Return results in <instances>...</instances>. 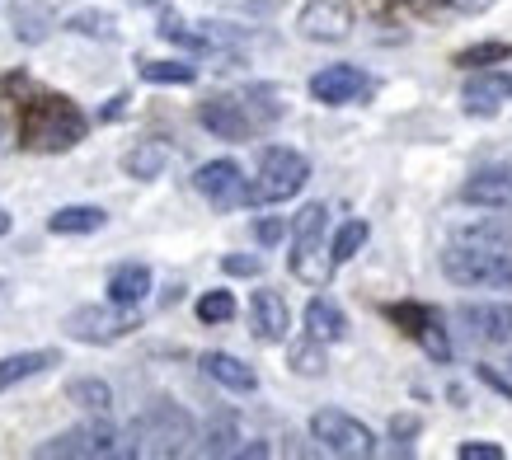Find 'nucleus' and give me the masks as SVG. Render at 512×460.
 Listing matches in <instances>:
<instances>
[{"instance_id": "1", "label": "nucleus", "mask_w": 512, "mask_h": 460, "mask_svg": "<svg viewBox=\"0 0 512 460\" xmlns=\"http://www.w3.org/2000/svg\"><path fill=\"white\" fill-rule=\"evenodd\" d=\"M85 132H90V123L66 94H33L19 113V141L29 151H71L76 141H85Z\"/></svg>"}, {"instance_id": "2", "label": "nucleus", "mask_w": 512, "mask_h": 460, "mask_svg": "<svg viewBox=\"0 0 512 460\" xmlns=\"http://www.w3.org/2000/svg\"><path fill=\"white\" fill-rule=\"evenodd\" d=\"M442 273L451 287H466V292H512V254H494V249L451 240L442 249Z\"/></svg>"}, {"instance_id": "3", "label": "nucleus", "mask_w": 512, "mask_h": 460, "mask_svg": "<svg viewBox=\"0 0 512 460\" xmlns=\"http://www.w3.org/2000/svg\"><path fill=\"white\" fill-rule=\"evenodd\" d=\"M325 226H329V212L320 207V202H311L306 212L296 216V245H292V273L306 282V287H329V277H334V268L339 263L325 254Z\"/></svg>"}, {"instance_id": "4", "label": "nucleus", "mask_w": 512, "mask_h": 460, "mask_svg": "<svg viewBox=\"0 0 512 460\" xmlns=\"http://www.w3.org/2000/svg\"><path fill=\"white\" fill-rule=\"evenodd\" d=\"M311 179V160L292 146H268L259 155V179L249 184V198L254 202H287L296 198L301 188Z\"/></svg>"}, {"instance_id": "5", "label": "nucleus", "mask_w": 512, "mask_h": 460, "mask_svg": "<svg viewBox=\"0 0 512 460\" xmlns=\"http://www.w3.org/2000/svg\"><path fill=\"white\" fill-rule=\"evenodd\" d=\"M38 456H80V460H109V456H137V437L132 432L109 428L104 418L99 423H85V428H71L62 437L38 446Z\"/></svg>"}, {"instance_id": "6", "label": "nucleus", "mask_w": 512, "mask_h": 460, "mask_svg": "<svg viewBox=\"0 0 512 460\" xmlns=\"http://www.w3.org/2000/svg\"><path fill=\"white\" fill-rule=\"evenodd\" d=\"M132 437L146 442V451H156V456H179V451H188V442H193V418H188L179 404H156V409L141 414Z\"/></svg>"}, {"instance_id": "7", "label": "nucleus", "mask_w": 512, "mask_h": 460, "mask_svg": "<svg viewBox=\"0 0 512 460\" xmlns=\"http://www.w3.org/2000/svg\"><path fill=\"white\" fill-rule=\"evenodd\" d=\"M137 306H80L66 315V334L80 338V343H118V338H127L132 329H137Z\"/></svg>"}, {"instance_id": "8", "label": "nucleus", "mask_w": 512, "mask_h": 460, "mask_svg": "<svg viewBox=\"0 0 512 460\" xmlns=\"http://www.w3.org/2000/svg\"><path fill=\"white\" fill-rule=\"evenodd\" d=\"M311 437L325 446L329 456H372L376 451L372 428L357 423L353 414H343V409H320V414H311Z\"/></svg>"}, {"instance_id": "9", "label": "nucleus", "mask_w": 512, "mask_h": 460, "mask_svg": "<svg viewBox=\"0 0 512 460\" xmlns=\"http://www.w3.org/2000/svg\"><path fill=\"white\" fill-rule=\"evenodd\" d=\"M193 188H198L202 198L212 202V207H249V184H245V169L235 165V160H207V165L193 174Z\"/></svg>"}, {"instance_id": "10", "label": "nucleus", "mask_w": 512, "mask_h": 460, "mask_svg": "<svg viewBox=\"0 0 512 460\" xmlns=\"http://www.w3.org/2000/svg\"><path fill=\"white\" fill-rule=\"evenodd\" d=\"M386 315L400 324L409 338H419L423 353H433L437 362H451L447 329H442V315H437L433 306H414V301H400V306H386Z\"/></svg>"}, {"instance_id": "11", "label": "nucleus", "mask_w": 512, "mask_h": 460, "mask_svg": "<svg viewBox=\"0 0 512 460\" xmlns=\"http://www.w3.org/2000/svg\"><path fill=\"white\" fill-rule=\"evenodd\" d=\"M296 29L315 38V43H343L353 33V5L348 0H306Z\"/></svg>"}, {"instance_id": "12", "label": "nucleus", "mask_w": 512, "mask_h": 460, "mask_svg": "<svg viewBox=\"0 0 512 460\" xmlns=\"http://www.w3.org/2000/svg\"><path fill=\"white\" fill-rule=\"evenodd\" d=\"M198 123L221 141H249L254 137V127H259V118L249 113L245 99H226V94H217V99L198 104Z\"/></svg>"}, {"instance_id": "13", "label": "nucleus", "mask_w": 512, "mask_h": 460, "mask_svg": "<svg viewBox=\"0 0 512 460\" xmlns=\"http://www.w3.org/2000/svg\"><path fill=\"white\" fill-rule=\"evenodd\" d=\"M372 94V80L362 76L357 66H325V71H315L311 76V99L329 108H343V104H357V99H367Z\"/></svg>"}, {"instance_id": "14", "label": "nucleus", "mask_w": 512, "mask_h": 460, "mask_svg": "<svg viewBox=\"0 0 512 460\" xmlns=\"http://www.w3.org/2000/svg\"><path fill=\"white\" fill-rule=\"evenodd\" d=\"M461 202L484 207V212H512V165H484L475 169L461 188Z\"/></svg>"}, {"instance_id": "15", "label": "nucleus", "mask_w": 512, "mask_h": 460, "mask_svg": "<svg viewBox=\"0 0 512 460\" xmlns=\"http://www.w3.org/2000/svg\"><path fill=\"white\" fill-rule=\"evenodd\" d=\"M461 320L480 343H512V301H466Z\"/></svg>"}, {"instance_id": "16", "label": "nucleus", "mask_w": 512, "mask_h": 460, "mask_svg": "<svg viewBox=\"0 0 512 460\" xmlns=\"http://www.w3.org/2000/svg\"><path fill=\"white\" fill-rule=\"evenodd\" d=\"M249 324H254L259 343H282L287 329H292V310H287V301L273 287H264V292L249 296Z\"/></svg>"}, {"instance_id": "17", "label": "nucleus", "mask_w": 512, "mask_h": 460, "mask_svg": "<svg viewBox=\"0 0 512 460\" xmlns=\"http://www.w3.org/2000/svg\"><path fill=\"white\" fill-rule=\"evenodd\" d=\"M512 99V71L484 66L466 80V113H498Z\"/></svg>"}, {"instance_id": "18", "label": "nucleus", "mask_w": 512, "mask_h": 460, "mask_svg": "<svg viewBox=\"0 0 512 460\" xmlns=\"http://www.w3.org/2000/svg\"><path fill=\"white\" fill-rule=\"evenodd\" d=\"M202 371H207V381L226 385L231 395H254V390H259L254 367H245V362L231 353H202Z\"/></svg>"}, {"instance_id": "19", "label": "nucleus", "mask_w": 512, "mask_h": 460, "mask_svg": "<svg viewBox=\"0 0 512 460\" xmlns=\"http://www.w3.org/2000/svg\"><path fill=\"white\" fill-rule=\"evenodd\" d=\"M62 367V353L57 348H38V353H15V357H0V395L10 385L29 381V376H43V371Z\"/></svg>"}, {"instance_id": "20", "label": "nucleus", "mask_w": 512, "mask_h": 460, "mask_svg": "<svg viewBox=\"0 0 512 460\" xmlns=\"http://www.w3.org/2000/svg\"><path fill=\"white\" fill-rule=\"evenodd\" d=\"M146 296H151V268H146V263H118L109 273L113 306H141Z\"/></svg>"}, {"instance_id": "21", "label": "nucleus", "mask_w": 512, "mask_h": 460, "mask_svg": "<svg viewBox=\"0 0 512 460\" xmlns=\"http://www.w3.org/2000/svg\"><path fill=\"white\" fill-rule=\"evenodd\" d=\"M306 334L320 343H339V338H348V315L329 296H311L306 301Z\"/></svg>"}, {"instance_id": "22", "label": "nucleus", "mask_w": 512, "mask_h": 460, "mask_svg": "<svg viewBox=\"0 0 512 460\" xmlns=\"http://www.w3.org/2000/svg\"><path fill=\"white\" fill-rule=\"evenodd\" d=\"M451 240H456V245H475V249H494V254H512V226L498 221V216L470 221V226H461Z\"/></svg>"}, {"instance_id": "23", "label": "nucleus", "mask_w": 512, "mask_h": 460, "mask_svg": "<svg viewBox=\"0 0 512 460\" xmlns=\"http://www.w3.org/2000/svg\"><path fill=\"white\" fill-rule=\"evenodd\" d=\"M66 399L94 418H109V409H113V390H109V381H99V376H76V381L66 385Z\"/></svg>"}, {"instance_id": "24", "label": "nucleus", "mask_w": 512, "mask_h": 460, "mask_svg": "<svg viewBox=\"0 0 512 460\" xmlns=\"http://www.w3.org/2000/svg\"><path fill=\"white\" fill-rule=\"evenodd\" d=\"M165 165H170V146H165V141H137V146L123 155V169L132 179H160Z\"/></svg>"}, {"instance_id": "25", "label": "nucleus", "mask_w": 512, "mask_h": 460, "mask_svg": "<svg viewBox=\"0 0 512 460\" xmlns=\"http://www.w3.org/2000/svg\"><path fill=\"white\" fill-rule=\"evenodd\" d=\"M15 33L24 43H43L52 33V0H15Z\"/></svg>"}, {"instance_id": "26", "label": "nucleus", "mask_w": 512, "mask_h": 460, "mask_svg": "<svg viewBox=\"0 0 512 460\" xmlns=\"http://www.w3.org/2000/svg\"><path fill=\"white\" fill-rule=\"evenodd\" d=\"M104 221H109L104 207H62L47 216V230L52 235H90V230H104Z\"/></svg>"}, {"instance_id": "27", "label": "nucleus", "mask_w": 512, "mask_h": 460, "mask_svg": "<svg viewBox=\"0 0 512 460\" xmlns=\"http://www.w3.org/2000/svg\"><path fill=\"white\" fill-rule=\"evenodd\" d=\"M512 62V43H503V38H489V43H470L456 52V66H475V71H484V66H503Z\"/></svg>"}, {"instance_id": "28", "label": "nucleus", "mask_w": 512, "mask_h": 460, "mask_svg": "<svg viewBox=\"0 0 512 460\" xmlns=\"http://www.w3.org/2000/svg\"><path fill=\"white\" fill-rule=\"evenodd\" d=\"M66 29L80 33V38H99V43H109L118 38V19L109 10H76V15L66 19Z\"/></svg>"}, {"instance_id": "29", "label": "nucleus", "mask_w": 512, "mask_h": 460, "mask_svg": "<svg viewBox=\"0 0 512 460\" xmlns=\"http://www.w3.org/2000/svg\"><path fill=\"white\" fill-rule=\"evenodd\" d=\"M141 80H151V85H193L198 66L193 62H141Z\"/></svg>"}, {"instance_id": "30", "label": "nucleus", "mask_w": 512, "mask_h": 460, "mask_svg": "<svg viewBox=\"0 0 512 460\" xmlns=\"http://www.w3.org/2000/svg\"><path fill=\"white\" fill-rule=\"evenodd\" d=\"M367 235H372V226H367V221H357V216H353V221H343L339 235H334V245H329V259H334V263H348L357 249L367 245Z\"/></svg>"}, {"instance_id": "31", "label": "nucleus", "mask_w": 512, "mask_h": 460, "mask_svg": "<svg viewBox=\"0 0 512 460\" xmlns=\"http://www.w3.org/2000/svg\"><path fill=\"white\" fill-rule=\"evenodd\" d=\"M160 38H170V43H179V47H188V52H207V33H193L184 24V19L174 15V10H165V15H160Z\"/></svg>"}, {"instance_id": "32", "label": "nucleus", "mask_w": 512, "mask_h": 460, "mask_svg": "<svg viewBox=\"0 0 512 460\" xmlns=\"http://www.w3.org/2000/svg\"><path fill=\"white\" fill-rule=\"evenodd\" d=\"M329 362H325V343L320 338H301V343H292V371H301V376H320Z\"/></svg>"}, {"instance_id": "33", "label": "nucleus", "mask_w": 512, "mask_h": 460, "mask_svg": "<svg viewBox=\"0 0 512 460\" xmlns=\"http://www.w3.org/2000/svg\"><path fill=\"white\" fill-rule=\"evenodd\" d=\"M198 320L202 324H226V320H235V296L231 292H202L198 296Z\"/></svg>"}, {"instance_id": "34", "label": "nucleus", "mask_w": 512, "mask_h": 460, "mask_svg": "<svg viewBox=\"0 0 512 460\" xmlns=\"http://www.w3.org/2000/svg\"><path fill=\"white\" fill-rule=\"evenodd\" d=\"M240 432H235V423H226V418H217L212 428H207V437H202V456H235L240 451Z\"/></svg>"}, {"instance_id": "35", "label": "nucleus", "mask_w": 512, "mask_h": 460, "mask_svg": "<svg viewBox=\"0 0 512 460\" xmlns=\"http://www.w3.org/2000/svg\"><path fill=\"white\" fill-rule=\"evenodd\" d=\"M221 273H231V277H259V273H264V259H254V254H226V259H221Z\"/></svg>"}, {"instance_id": "36", "label": "nucleus", "mask_w": 512, "mask_h": 460, "mask_svg": "<svg viewBox=\"0 0 512 460\" xmlns=\"http://www.w3.org/2000/svg\"><path fill=\"white\" fill-rule=\"evenodd\" d=\"M282 235H287V221H282V216H264V221H254V240H259V245H278Z\"/></svg>"}, {"instance_id": "37", "label": "nucleus", "mask_w": 512, "mask_h": 460, "mask_svg": "<svg viewBox=\"0 0 512 460\" xmlns=\"http://www.w3.org/2000/svg\"><path fill=\"white\" fill-rule=\"evenodd\" d=\"M456 456L461 460H503V446H494V442H461L456 446Z\"/></svg>"}, {"instance_id": "38", "label": "nucleus", "mask_w": 512, "mask_h": 460, "mask_svg": "<svg viewBox=\"0 0 512 460\" xmlns=\"http://www.w3.org/2000/svg\"><path fill=\"white\" fill-rule=\"evenodd\" d=\"M480 381H484V385H494L498 395H508V399H512V381H508V376H498L494 367H480Z\"/></svg>"}, {"instance_id": "39", "label": "nucleus", "mask_w": 512, "mask_h": 460, "mask_svg": "<svg viewBox=\"0 0 512 460\" xmlns=\"http://www.w3.org/2000/svg\"><path fill=\"white\" fill-rule=\"evenodd\" d=\"M127 108V94H118V99H109V108H104V113H99V118H104V123H113V118H118V113H123Z\"/></svg>"}, {"instance_id": "40", "label": "nucleus", "mask_w": 512, "mask_h": 460, "mask_svg": "<svg viewBox=\"0 0 512 460\" xmlns=\"http://www.w3.org/2000/svg\"><path fill=\"white\" fill-rule=\"evenodd\" d=\"M5 230H10V212H5V207H0V235H5Z\"/></svg>"}, {"instance_id": "41", "label": "nucleus", "mask_w": 512, "mask_h": 460, "mask_svg": "<svg viewBox=\"0 0 512 460\" xmlns=\"http://www.w3.org/2000/svg\"><path fill=\"white\" fill-rule=\"evenodd\" d=\"M0 301H5V282H0Z\"/></svg>"}, {"instance_id": "42", "label": "nucleus", "mask_w": 512, "mask_h": 460, "mask_svg": "<svg viewBox=\"0 0 512 460\" xmlns=\"http://www.w3.org/2000/svg\"><path fill=\"white\" fill-rule=\"evenodd\" d=\"M141 5H151V0H141Z\"/></svg>"}]
</instances>
